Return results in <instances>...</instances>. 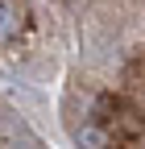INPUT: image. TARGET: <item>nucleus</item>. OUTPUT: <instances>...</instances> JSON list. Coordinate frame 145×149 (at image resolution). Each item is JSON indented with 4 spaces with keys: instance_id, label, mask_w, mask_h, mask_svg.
Segmentation results:
<instances>
[{
    "instance_id": "obj_1",
    "label": "nucleus",
    "mask_w": 145,
    "mask_h": 149,
    "mask_svg": "<svg viewBox=\"0 0 145 149\" xmlns=\"http://www.w3.org/2000/svg\"><path fill=\"white\" fill-rule=\"evenodd\" d=\"M75 145H79V149H104V145H108V137H104V128H100V124L87 120L83 128H75Z\"/></svg>"
},
{
    "instance_id": "obj_2",
    "label": "nucleus",
    "mask_w": 145,
    "mask_h": 149,
    "mask_svg": "<svg viewBox=\"0 0 145 149\" xmlns=\"http://www.w3.org/2000/svg\"><path fill=\"white\" fill-rule=\"evenodd\" d=\"M13 29H17V8L8 0H0V37H8Z\"/></svg>"
}]
</instances>
